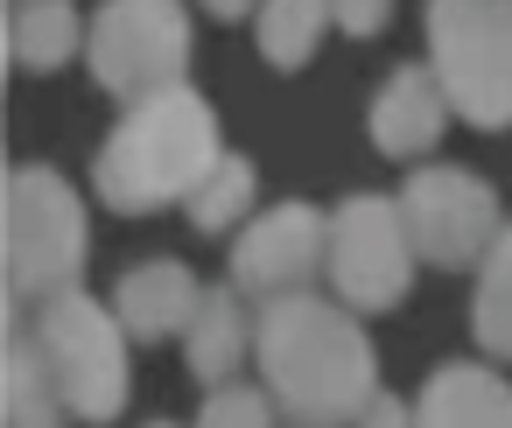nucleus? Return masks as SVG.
Segmentation results:
<instances>
[{"label":"nucleus","instance_id":"16","mask_svg":"<svg viewBox=\"0 0 512 428\" xmlns=\"http://www.w3.org/2000/svg\"><path fill=\"white\" fill-rule=\"evenodd\" d=\"M337 22V0H260V57L274 71H302Z\"/></svg>","mask_w":512,"mask_h":428},{"label":"nucleus","instance_id":"8","mask_svg":"<svg viewBox=\"0 0 512 428\" xmlns=\"http://www.w3.org/2000/svg\"><path fill=\"white\" fill-rule=\"evenodd\" d=\"M400 218L428 267H484V253L505 232L491 183L470 169H414L400 183Z\"/></svg>","mask_w":512,"mask_h":428},{"label":"nucleus","instance_id":"21","mask_svg":"<svg viewBox=\"0 0 512 428\" xmlns=\"http://www.w3.org/2000/svg\"><path fill=\"white\" fill-rule=\"evenodd\" d=\"M358 428H421V421H414V407H407V400L379 393V400L365 407V421H358Z\"/></svg>","mask_w":512,"mask_h":428},{"label":"nucleus","instance_id":"19","mask_svg":"<svg viewBox=\"0 0 512 428\" xmlns=\"http://www.w3.org/2000/svg\"><path fill=\"white\" fill-rule=\"evenodd\" d=\"M197 428H274V393H267V386H232V379H225V386H211Z\"/></svg>","mask_w":512,"mask_h":428},{"label":"nucleus","instance_id":"3","mask_svg":"<svg viewBox=\"0 0 512 428\" xmlns=\"http://www.w3.org/2000/svg\"><path fill=\"white\" fill-rule=\"evenodd\" d=\"M85 204L78 190L43 169V162H22L8 176V302L15 309H43L57 295L78 288L85 274Z\"/></svg>","mask_w":512,"mask_h":428},{"label":"nucleus","instance_id":"13","mask_svg":"<svg viewBox=\"0 0 512 428\" xmlns=\"http://www.w3.org/2000/svg\"><path fill=\"white\" fill-rule=\"evenodd\" d=\"M253 344H260V323L246 316L239 288H204L197 323L183 330V358H190V372H197V379H211V386H225V379L246 365V351H253Z\"/></svg>","mask_w":512,"mask_h":428},{"label":"nucleus","instance_id":"4","mask_svg":"<svg viewBox=\"0 0 512 428\" xmlns=\"http://www.w3.org/2000/svg\"><path fill=\"white\" fill-rule=\"evenodd\" d=\"M428 64L470 127H512V0H428Z\"/></svg>","mask_w":512,"mask_h":428},{"label":"nucleus","instance_id":"15","mask_svg":"<svg viewBox=\"0 0 512 428\" xmlns=\"http://www.w3.org/2000/svg\"><path fill=\"white\" fill-rule=\"evenodd\" d=\"M85 22L71 0H15V22H8V43H15V64L22 71H57L85 50Z\"/></svg>","mask_w":512,"mask_h":428},{"label":"nucleus","instance_id":"11","mask_svg":"<svg viewBox=\"0 0 512 428\" xmlns=\"http://www.w3.org/2000/svg\"><path fill=\"white\" fill-rule=\"evenodd\" d=\"M197 302H204V288H197V274H190L183 260H141V267L120 281V295H113L127 337H148V344L183 337V330L197 323Z\"/></svg>","mask_w":512,"mask_h":428},{"label":"nucleus","instance_id":"14","mask_svg":"<svg viewBox=\"0 0 512 428\" xmlns=\"http://www.w3.org/2000/svg\"><path fill=\"white\" fill-rule=\"evenodd\" d=\"M0 372H8V428H64V421H78L64 386H57L50 351L36 344L29 323L8 330V365H0Z\"/></svg>","mask_w":512,"mask_h":428},{"label":"nucleus","instance_id":"22","mask_svg":"<svg viewBox=\"0 0 512 428\" xmlns=\"http://www.w3.org/2000/svg\"><path fill=\"white\" fill-rule=\"evenodd\" d=\"M204 8H211V15H218V22H239V15H246V8H260V0H204Z\"/></svg>","mask_w":512,"mask_h":428},{"label":"nucleus","instance_id":"1","mask_svg":"<svg viewBox=\"0 0 512 428\" xmlns=\"http://www.w3.org/2000/svg\"><path fill=\"white\" fill-rule=\"evenodd\" d=\"M260 386L274 393V407L302 428H344L365 421V407L379 400V358L372 337L358 330V309L323 302V295H281L260 309Z\"/></svg>","mask_w":512,"mask_h":428},{"label":"nucleus","instance_id":"9","mask_svg":"<svg viewBox=\"0 0 512 428\" xmlns=\"http://www.w3.org/2000/svg\"><path fill=\"white\" fill-rule=\"evenodd\" d=\"M323 267H330V218L316 204H274L232 246V288L260 295V302L302 295Z\"/></svg>","mask_w":512,"mask_h":428},{"label":"nucleus","instance_id":"5","mask_svg":"<svg viewBox=\"0 0 512 428\" xmlns=\"http://www.w3.org/2000/svg\"><path fill=\"white\" fill-rule=\"evenodd\" d=\"M29 330L50 351L71 414L92 421V428H106L127 407V323H120V309H106L99 295L71 288V295L43 302L29 316Z\"/></svg>","mask_w":512,"mask_h":428},{"label":"nucleus","instance_id":"7","mask_svg":"<svg viewBox=\"0 0 512 428\" xmlns=\"http://www.w3.org/2000/svg\"><path fill=\"white\" fill-rule=\"evenodd\" d=\"M414 232H407V218H400V204L393 197H344L337 211H330V281H337V302L344 309H358V316H372V309H393L400 295H407V281H414Z\"/></svg>","mask_w":512,"mask_h":428},{"label":"nucleus","instance_id":"6","mask_svg":"<svg viewBox=\"0 0 512 428\" xmlns=\"http://www.w3.org/2000/svg\"><path fill=\"white\" fill-rule=\"evenodd\" d=\"M85 64L127 106H141L155 92H176L183 71H190L183 0H106L92 15V36H85Z\"/></svg>","mask_w":512,"mask_h":428},{"label":"nucleus","instance_id":"18","mask_svg":"<svg viewBox=\"0 0 512 428\" xmlns=\"http://www.w3.org/2000/svg\"><path fill=\"white\" fill-rule=\"evenodd\" d=\"M253 197H260V169L246 162V155H225L204 183H197V197H190V225L197 232H232L246 211H253Z\"/></svg>","mask_w":512,"mask_h":428},{"label":"nucleus","instance_id":"2","mask_svg":"<svg viewBox=\"0 0 512 428\" xmlns=\"http://www.w3.org/2000/svg\"><path fill=\"white\" fill-rule=\"evenodd\" d=\"M225 162L218 148V113L204 106V92L176 85V92H155L141 106H127V120L106 134L99 162H92V190L141 218V211H162V204H190L197 183Z\"/></svg>","mask_w":512,"mask_h":428},{"label":"nucleus","instance_id":"12","mask_svg":"<svg viewBox=\"0 0 512 428\" xmlns=\"http://www.w3.org/2000/svg\"><path fill=\"white\" fill-rule=\"evenodd\" d=\"M421 428H512V386L491 365H442L421 400H414Z\"/></svg>","mask_w":512,"mask_h":428},{"label":"nucleus","instance_id":"20","mask_svg":"<svg viewBox=\"0 0 512 428\" xmlns=\"http://www.w3.org/2000/svg\"><path fill=\"white\" fill-rule=\"evenodd\" d=\"M393 15V0H337V29L344 36H379Z\"/></svg>","mask_w":512,"mask_h":428},{"label":"nucleus","instance_id":"17","mask_svg":"<svg viewBox=\"0 0 512 428\" xmlns=\"http://www.w3.org/2000/svg\"><path fill=\"white\" fill-rule=\"evenodd\" d=\"M470 330L491 358H512V225L498 232V246L477 267V295H470Z\"/></svg>","mask_w":512,"mask_h":428},{"label":"nucleus","instance_id":"10","mask_svg":"<svg viewBox=\"0 0 512 428\" xmlns=\"http://www.w3.org/2000/svg\"><path fill=\"white\" fill-rule=\"evenodd\" d=\"M449 113H456V106H449L435 64H400V71L379 85V99H372V141H379V155H393V162L428 155V148L442 141Z\"/></svg>","mask_w":512,"mask_h":428}]
</instances>
